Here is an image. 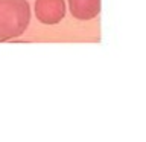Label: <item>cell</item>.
<instances>
[{
    "label": "cell",
    "mask_w": 146,
    "mask_h": 142,
    "mask_svg": "<svg viewBox=\"0 0 146 142\" xmlns=\"http://www.w3.org/2000/svg\"><path fill=\"white\" fill-rule=\"evenodd\" d=\"M31 20L27 0H0V41L21 35Z\"/></svg>",
    "instance_id": "1"
},
{
    "label": "cell",
    "mask_w": 146,
    "mask_h": 142,
    "mask_svg": "<svg viewBox=\"0 0 146 142\" xmlns=\"http://www.w3.org/2000/svg\"><path fill=\"white\" fill-rule=\"evenodd\" d=\"M66 14L64 0H36L35 15L44 25H55L62 20Z\"/></svg>",
    "instance_id": "2"
},
{
    "label": "cell",
    "mask_w": 146,
    "mask_h": 142,
    "mask_svg": "<svg viewBox=\"0 0 146 142\" xmlns=\"http://www.w3.org/2000/svg\"><path fill=\"white\" fill-rule=\"evenodd\" d=\"M70 12L79 20H90L100 12V0H68Z\"/></svg>",
    "instance_id": "3"
}]
</instances>
